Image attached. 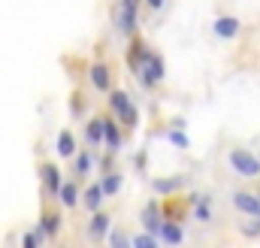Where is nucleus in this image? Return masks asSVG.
Listing matches in <instances>:
<instances>
[{
	"instance_id": "f257e3e1",
	"label": "nucleus",
	"mask_w": 260,
	"mask_h": 248,
	"mask_svg": "<svg viewBox=\"0 0 260 248\" xmlns=\"http://www.w3.org/2000/svg\"><path fill=\"white\" fill-rule=\"evenodd\" d=\"M139 9H142V0H118V3H115L112 21H115V30H118L121 37H133V34H136Z\"/></svg>"
},
{
	"instance_id": "f03ea898",
	"label": "nucleus",
	"mask_w": 260,
	"mask_h": 248,
	"mask_svg": "<svg viewBox=\"0 0 260 248\" xmlns=\"http://www.w3.org/2000/svg\"><path fill=\"white\" fill-rule=\"evenodd\" d=\"M227 161L236 170V176H242V179H260V154L242 148V145H233L230 154H227Z\"/></svg>"
},
{
	"instance_id": "7ed1b4c3",
	"label": "nucleus",
	"mask_w": 260,
	"mask_h": 248,
	"mask_svg": "<svg viewBox=\"0 0 260 248\" xmlns=\"http://www.w3.org/2000/svg\"><path fill=\"white\" fill-rule=\"evenodd\" d=\"M164 79H167V64H164V58H160L157 52H151L148 61H145V67L139 70V85H142V88H157Z\"/></svg>"
},
{
	"instance_id": "20e7f679",
	"label": "nucleus",
	"mask_w": 260,
	"mask_h": 248,
	"mask_svg": "<svg viewBox=\"0 0 260 248\" xmlns=\"http://www.w3.org/2000/svg\"><path fill=\"white\" fill-rule=\"evenodd\" d=\"M40 179H43V194H46L49 200H58V197H61L64 179H61V170H58L52 161H43V164H40Z\"/></svg>"
},
{
	"instance_id": "39448f33",
	"label": "nucleus",
	"mask_w": 260,
	"mask_h": 248,
	"mask_svg": "<svg viewBox=\"0 0 260 248\" xmlns=\"http://www.w3.org/2000/svg\"><path fill=\"white\" fill-rule=\"evenodd\" d=\"M148 55H151V49L145 46V40L142 37H130V46H127V52H124V64L130 67V73H136L139 76V70L145 67V61H148Z\"/></svg>"
},
{
	"instance_id": "423d86ee",
	"label": "nucleus",
	"mask_w": 260,
	"mask_h": 248,
	"mask_svg": "<svg viewBox=\"0 0 260 248\" xmlns=\"http://www.w3.org/2000/svg\"><path fill=\"white\" fill-rule=\"evenodd\" d=\"M164 221H167V215H164V209H160V203H157V200H148V203L139 209V224H142L145 230L160 233Z\"/></svg>"
},
{
	"instance_id": "0eeeda50",
	"label": "nucleus",
	"mask_w": 260,
	"mask_h": 248,
	"mask_svg": "<svg viewBox=\"0 0 260 248\" xmlns=\"http://www.w3.org/2000/svg\"><path fill=\"white\" fill-rule=\"evenodd\" d=\"M88 79H91V88H94V91H112V67H109L106 61L91 64Z\"/></svg>"
},
{
	"instance_id": "6e6552de",
	"label": "nucleus",
	"mask_w": 260,
	"mask_h": 248,
	"mask_svg": "<svg viewBox=\"0 0 260 248\" xmlns=\"http://www.w3.org/2000/svg\"><path fill=\"white\" fill-rule=\"evenodd\" d=\"M109 230H112V215L103 212V209L94 212V218H91V224H88V239H91V242H106Z\"/></svg>"
},
{
	"instance_id": "1a4fd4ad",
	"label": "nucleus",
	"mask_w": 260,
	"mask_h": 248,
	"mask_svg": "<svg viewBox=\"0 0 260 248\" xmlns=\"http://www.w3.org/2000/svg\"><path fill=\"white\" fill-rule=\"evenodd\" d=\"M230 200H233V209H236V212H242V215H260V194H251V191H233Z\"/></svg>"
},
{
	"instance_id": "9d476101",
	"label": "nucleus",
	"mask_w": 260,
	"mask_h": 248,
	"mask_svg": "<svg viewBox=\"0 0 260 248\" xmlns=\"http://www.w3.org/2000/svg\"><path fill=\"white\" fill-rule=\"evenodd\" d=\"M212 30H215L218 40H236L239 30H242V21L236 15H218L215 24H212Z\"/></svg>"
},
{
	"instance_id": "9b49d317",
	"label": "nucleus",
	"mask_w": 260,
	"mask_h": 248,
	"mask_svg": "<svg viewBox=\"0 0 260 248\" xmlns=\"http://www.w3.org/2000/svg\"><path fill=\"white\" fill-rule=\"evenodd\" d=\"M188 185V176H164V179H154L151 182V191L157 194V197H173V194H179L182 188Z\"/></svg>"
},
{
	"instance_id": "f8f14e48",
	"label": "nucleus",
	"mask_w": 260,
	"mask_h": 248,
	"mask_svg": "<svg viewBox=\"0 0 260 248\" xmlns=\"http://www.w3.org/2000/svg\"><path fill=\"white\" fill-rule=\"evenodd\" d=\"M157 236H160V242H164V245H182V242H185V230H182V221H173V218H167Z\"/></svg>"
},
{
	"instance_id": "ddd939ff",
	"label": "nucleus",
	"mask_w": 260,
	"mask_h": 248,
	"mask_svg": "<svg viewBox=\"0 0 260 248\" xmlns=\"http://www.w3.org/2000/svg\"><path fill=\"white\" fill-rule=\"evenodd\" d=\"M191 209H194V218L209 224L212 221V194H191Z\"/></svg>"
},
{
	"instance_id": "4468645a",
	"label": "nucleus",
	"mask_w": 260,
	"mask_h": 248,
	"mask_svg": "<svg viewBox=\"0 0 260 248\" xmlns=\"http://www.w3.org/2000/svg\"><path fill=\"white\" fill-rule=\"evenodd\" d=\"M40 227H43L46 239H55V236L61 233V227H64L61 212H58V209H46V212H43V218H40Z\"/></svg>"
},
{
	"instance_id": "2eb2a0df",
	"label": "nucleus",
	"mask_w": 260,
	"mask_h": 248,
	"mask_svg": "<svg viewBox=\"0 0 260 248\" xmlns=\"http://www.w3.org/2000/svg\"><path fill=\"white\" fill-rule=\"evenodd\" d=\"M103 200H106V191H103V185H100V182L88 185V188H85V194H82V206H85L88 212H100Z\"/></svg>"
},
{
	"instance_id": "dca6fc26",
	"label": "nucleus",
	"mask_w": 260,
	"mask_h": 248,
	"mask_svg": "<svg viewBox=\"0 0 260 248\" xmlns=\"http://www.w3.org/2000/svg\"><path fill=\"white\" fill-rule=\"evenodd\" d=\"M85 139H88V145L106 142V118H91L85 124Z\"/></svg>"
},
{
	"instance_id": "f3484780",
	"label": "nucleus",
	"mask_w": 260,
	"mask_h": 248,
	"mask_svg": "<svg viewBox=\"0 0 260 248\" xmlns=\"http://www.w3.org/2000/svg\"><path fill=\"white\" fill-rule=\"evenodd\" d=\"M236 230H239L245 239H260V215H245V218L236 224Z\"/></svg>"
},
{
	"instance_id": "a211bd4d",
	"label": "nucleus",
	"mask_w": 260,
	"mask_h": 248,
	"mask_svg": "<svg viewBox=\"0 0 260 248\" xmlns=\"http://www.w3.org/2000/svg\"><path fill=\"white\" fill-rule=\"evenodd\" d=\"M100 185H103V191H106V197H115V194L121 191V185H124V176H121L118 170H109V173H103Z\"/></svg>"
},
{
	"instance_id": "6ab92c4d",
	"label": "nucleus",
	"mask_w": 260,
	"mask_h": 248,
	"mask_svg": "<svg viewBox=\"0 0 260 248\" xmlns=\"http://www.w3.org/2000/svg\"><path fill=\"white\" fill-rule=\"evenodd\" d=\"M121 127H124L121 121L106 118V145H109L112 151H118V148H121Z\"/></svg>"
},
{
	"instance_id": "aec40b11",
	"label": "nucleus",
	"mask_w": 260,
	"mask_h": 248,
	"mask_svg": "<svg viewBox=\"0 0 260 248\" xmlns=\"http://www.w3.org/2000/svg\"><path fill=\"white\" fill-rule=\"evenodd\" d=\"M188 206H191V200L179 203V194H173V197H170V203H167V218H173V221H182V218L188 215Z\"/></svg>"
},
{
	"instance_id": "412c9836",
	"label": "nucleus",
	"mask_w": 260,
	"mask_h": 248,
	"mask_svg": "<svg viewBox=\"0 0 260 248\" xmlns=\"http://www.w3.org/2000/svg\"><path fill=\"white\" fill-rule=\"evenodd\" d=\"M58 154L61 158H73L76 154V136H73V130H61L58 133Z\"/></svg>"
},
{
	"instance_id": "4be33fe9",
	"label": "nucleus",
	"mask_w": 260,
	"mask_h": 248,
	"mask_svg": "<svg viewBox=\"0 0 260 248\" xmlns=\"http://www.w3.org/2000/svg\"><path fill=\"white\" fill-rule=\"evenodd\" d=\"M58 200H61V206H67V209H76L79 206V185L76 182H64Z\"/></svg>"
},
{
	"instance_id": "5701e85b",
	"label": "nucleus",
	"mask_w": 260,
	"mask_h": 248,
	"mask_svg": "<svg viewBox=\"0 0 260 248\" xmlns=\"http://www.w3.org/2000/svg\"><path fill=\"white\" fill-rule=\"evenodd\" d=\"M167 139H170L176 148H182V151L191 148V139L185 136V127H179V124H173V130H167Z\"/></svg>"
},
{
	"instance_id": "b1692460",
	"label": "nucleus",
	"mask_w": 260,
	"mask_h": 248,
	"mask_svg": "<svg viewBox=\"0 0 260 248\" xmlns=\"http://www.w3.org/2000/svg\"><path fill=\"white\" fill-rule=\"evenodd\" d=\"M118 121L124 124V130H133V127L139 124V112H136V103H133V100H130L121 112H118Z\"/></svg>"
},
{
	"instance_id": "393cba45",
	"label": "nucleus",
	"mask_w": 260,
	"mask_h": 248,
	"mask_svg": "<svg viewBox=\"0 0 260 248\" xmlns=\"http://www.w3.org/2000/svg\"><path fill=\"white\" fill-rule=\"evenodd\" d=\"M127 103H130V94H127V91H121V88H112V91H109V109H112L115 115H118Z\"/></svg>"
},
{
	"instance_id": "a878e982",
	"label": "nucleus",
	"mask_w": 260,
	"mask_h": 248,
	"mask_svg": "<svg viewBox=\"0 0 260 248\" xmlns=\"http://www.w3.org/2000/svg\"><path fill=\"white\" fill-rule=\"evenodd\" d=\"M157 242H160V236H157V233H151V230L136 233V236L130 239V245H136V248H157Z\"/></svg>"
},
{
	"instance_id": "bb28decb",
	"label": "nucleus",
	"mask_w": 260,
	"mask_h": 248,
	"mask_svg": "<svg viewBox=\"0 0 260 248\" xmlns=\"http://www.w3.org/2000/svg\"><path fill=\"white\" fill-rule=\"evenodd\" d=\"M43 236H46V233H43V227L37 224L34 230H27V233L21 236V248H40V242H43Z\"/></svg>"
},
{
	"instance_id": "cd10ccee",
	"label": "nucleus",
	"mask_w": 260,
	"mask_h": 248,
	"mask_svg": "<svg viewBox=\"0 0 260 248\" xmlns=\"http://www.w3.org/2000/svg\"><path fill=\"white\" fill-rule=\"evenodd\" d=\"M91 167H94V158H91V151H82V154H76V176H88V173H91Z\"/></svg>"
},
{
	"instance_id": "c85d7f7f",
	"label": "nucleus",
	"mask_w": 260,
	"mask_h": 248,
	"mask_svg": "<svg viewBox=\"0 0 260 248\" xmlns=\"http://www.w3.org/2000/svg\"><path fill=\"white\" fill-rule=\"evenodd\" d=\"M130 239H133V236H127L124 230H109V236H106V242H109V245H115V248L130 245Z\"/></svg>"
},
{
	"instance_id": "c756f323",
	"label": "nucleus",
	"mask_w": 260,
	"mask_h": 248,
	"mask_svg": "<svg viewBox=\"0 0 260 248\" xmlns=\"http://www.w3.org/2000/svg\"><path fill=\"white\" fill-rule=\"evenodd\" d=\"M100 170H103V173L115 170V154H112V148H109V154H103V161H100Z\"/></svg>"
},
{
	"instance_id": "7c9ffc66",
	"label": "nucleus",
	"mask_w": 260,
	"mask_h": 248,
	"mask_svg": "<svg viewBox=\"0 0 260 248\" xmlns=\"http://www.w3.org/2000/svg\"><path fill=\"white\" fill-rule=\"evenodd\" d=\"M145 9H151V12H160V9H164V0H145Z\"/></svg>"
},
{
	"instance_id": "2f4dec72",
	"label": "nucleus",
	"mask_w": 260,
	"mask_h": 248,
	"mask_svg": "<svg viewBox=\"0 0 260 248\" xmlns=\"http://www.w3.org/2000/svg\"><path fill=\"white\" fill-rule=\"evenodd\" d=\"M82 109H85V100L79 103V94H73V115H79Z\"/></svg>"
},
{
	"instance_id": "473e14b6",
	"label": "nucleus",
	"mask_w": 260,
	"mask_h": 248,
	"mask_svg": "<svg viewBox=\"0 0 260 248\" xmlns=\"http://www.w3.org/2000/svg\"><path fill=\"white\" fill-rule=\"evenodd\" d=\"M133 164H136V170H145V151H139V154L133 158Z\"/></svg>"
},
{
	"instance_id": "72a5a7b5",
	"label": "nucleus",
	"mask_w": 260,
	"mask_h": 248,
	"mask_svg": "<svg viewBox=\"0 0 260 248\" xmlns=\"http://www.w3.org/2000/svg\"><path fill=\"white\" fill-rule=\"evenodd\" d=\"M257 194H260V191H257Z\"/></svg>"
}]
</instances>
